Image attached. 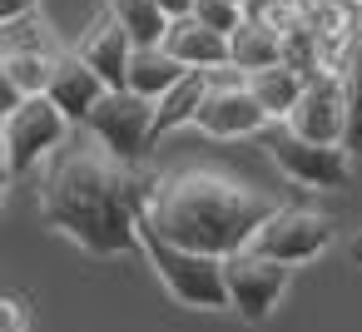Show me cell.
Returning a JSON list of instances; mask_svg holds the SVG:
<instances>
[{"instance_id": "52a82bcc", "label": "cell", "mask_w": 362, "mask_h": 332, "mask_svg": "<svg viewBox=\"0 0 362 332\" xmlns=\"http://www.w3.org/2000/svg\"><path fill=\"white\" fill-rule=\"evenodd\" d=\"M223 278H228V312H238L243 322H268L273 307L283 302V292L293 287V268L288 263H273L263 253H238L223 263Z\"/></svg>"}, {"instance_id": "4316f807", "label": "cell", "mask_w": 362, "mask_h": 332, "mask_svg": "<svg viewBox=\"0 0 362 332\" xmlns=\"http://www.w3.org/2000/svg\"><path fill=\"white\" fill-rule=\"evenodd\" d=\"M342 6H347L352 16H362V0H342Z\"/></svg>"}, {"instance_id": "5b68a950", "label": "cell", "mask_w": 362, "mask_h": 332, "mask_svg": "<svg viewBox=\"0 0 362 332\" xmlns=\"http://www.w3.org/2000/svg\"><path fill=\"white\" fill-rule=\"evenodd\" d=\"M154 114H159L154 100H139V95H129V90H110L105 105L90 114L85 134H90L110 159H119L124 169H144L149 149H159V144H154Z\"/></svg>"}, {"instance_id": "7c38bea8", "label": "cell", "mask_w": 362, "mask_h": 332, "mask_svg": "<svg viewBox=\"0 0 362 332\" xmlns=\"http://www.w3.org/2000/svg\"><path fill=\"white\" fill-rule=\"evenodd\" d=\"M105 95H110V85L75 55V45H70V55H60V65H55V80H50V90H45V100L75 124V129H85L90 124V114L105 105Z\"/></svg>"}, {"instance_id": "44dd1931", "label": "cell", "mask_w": 362, "mask_h": 332, "mask_svg": "<svg viewBox=\"0 0 362 332\" xmlns=\"http://www.w3.org/2000/svg\"><path fill=\"white\" fill-rule=\"evenodd\" d=\"M342 95H347V154L362 149V40L342 65Z\"/></svg>"}, {"instance_id": "277c9868", "label": "cell", "mask_w": 362, "mask_h": 332, "mask_svg": "<svg viewBox=\"0 0 362 332\" xmlns=\"http://www.w3.org/2000/svg\"><path fill=\"white\" fill-rule=\"evenodd\" d=\"M139 248L154 268V278L169 287L174 302L194 307V312H223L228 307V278H223V258L209 253H189L179 243H164L149 223H139Z\"/></svg>"}, {"instance_id": "9a60e30c", "label": "cell", "mask_w": 362, "mask_h": 332, "mask_svg": "<svg viewBox=\"0 0 362 332\" xmlns=\"http://www.w3.org/2000/svg\"><path fill=\"white\" fill-rule=\"evenodd\" d=\"M308 85H313V75H303V70H293V65H273V70H263V75L248 80L253 100L263 105V114H268L273 124H288V119L298 114Z\"/></svg>"}, {"instance_id": "7402d4cb", "label": "cell", "mask_w": 362, "mask_h": 332, "mask_svg": "<svg viewBox=\"0 0 362 332\" xmlns=\"http://www.w3.org/2000/svg\"><path fill=\"white\" fill-rule=\"evenodd\" d=\"M194 20L209 25V30H218V35H233V30L248 20V11L233 6V0H199V6H194Z\"/></svg>"}, {"instance_id": "83f0119b", "label": "cell", "mask_w": 362, "mask_h": 332, "mask_svg": "<svg viewBox=\"0 0 362 332\" xmlns=\"http://www.w3.org/2000/svg\"><path fill=\"white\" fill-rule=\"evenodd\" d=\"M233 6H243V11H248V6H253V0H233Z\"/></svg>"}, {"instance_id": "603a6c76", "label": "cell", "mask_w": 362, "mask_h": 332, "mask_svg": "<svg viewBox=\"0 0 362 332\" xmlns=\"http://www.w3.org/2000/svg\"><path fill=\"white\" fill-rule=\"evenodd\" d=\"M0 332H30V302L21 292L0 297Z\"/></svg>"}, {"instance_id": "cb8c5ba5", "label": "cell", "mask_w": 362, "mask_h": 332, "mask_svg": "<svg viewBox=\"0 0 362 332\" xmlns=\"http://www.w3.org/2000/svg\"><path fill=\"white\" fill-rule=\"evenodd\" d=\"M30 16H40V0H0V30H11Z\"/></svg>"}, {"instance_id": "5bb4252c", "label": "cell", "mask_w": 362, "mask_h": 332, "mask_svg": "<svg viewBox=\"0 0 362 332\" xmlns=\"http://www.w3.org/2000/svg\"><path fill=\"white\" fill-rule=\"evenodd\" d=\"M273 65H283V35H273V30L258 25V20H243V25L228 35V70H233L238 80H253V75H263V70H273Z\"/></svg>"}, {"instance_id": "6da1fadb", "label": "cell", "mask_w": 362, "mask_h": 332, "mask_svg": "<svg viewBox=\"0 0 362 332\" xmlns=\"http://www.w3.org/2000/svg\"><path fill=\"white\" fill-rule=\"evenodd\" d=\"M154 184H159L154 174L124 169L90 134L85 139L75 134L45 164L35 203L50 218V228H60L85 253L119 258V253L139 248V223H144V203H149Z\"/></svg>"}, {"instance_id": "ba28073f", "label": "cell", "mask_w": 362, "mask_h": 332, "mask_svg": "<svg viewBox=\"0 0 362 332\" xmlns=\"http://www.w3.org/2000/svg\"><path fill=\"white\" fill-rule=\"evenodd\" d=\"M268 159L278 164L283 179H293L298 189H347L352 184V154L347 149H327V144H308L293 129H278L268 139Z\"/></svg>"}, {"instance_id": "7a4b0ae2", "label": "cell", "mask_w": 362, "mask_h": 332, "mask_svg": "<svg viewBox=\"0 0 362 332\" xmlns=\"http://www.w3.org/2000/svg\"><path fill=\"white\" fill-rule=\"evenodd\" d=\"M278 213V198L223 174V169H179L164 174L144 203V223L189 253L238 258L253 248L258 228Z\"/></svg>"}, {"instance_id": "484cf974", "label": "cell", "mask_w": 362, "mask_h": 332, "mask_svg": "<svg viewBox=\"0 0 362 332\" xmlns=\"http://www.w3.org/2000/svg\"><path fill=\"white\" fill-rule=\"evenodd\" d=\"M347 263H352V268H362V233L347 243Z\"/></svg>"}, {"instance_id": "d6986e66", "label": "cell", "mask_w": 362, "mask_h": 332, "mask_svg": "<svg viewBox=\"0 0 362 332\" xmlns=\"http://www.w3.org/2000/svg\"><path fill=\"white\" fill-rule=\"evenodd\" d=\"M105 11L129 30V40L139 50L164 45V35H169V16L159 11V0H105Z\"/></svg>"}, {"instance_id": "ac0fdd59", "label": "cell", "mask_w": 362, "mask_h": 332, "mask_svg": "<svg viewBox=\"0 0 362 332\" xmlns=\"http://www.w3.org/2000/svg\"><path fill=\"white\" fill-rule=\"evenodd\" d=\"M70 55V50H65ZM60 55H25V50H0V70H6V85L16 100H35L50 90Z\"/></svg>"}, {"instance_id": "d4e9b609", "label": "cell", "mask_w": 362, "mask_h": 332, "mask_svg": "<svg viewBox=\"0 0 362 332\" xmlns=\"http://www.w3.org/2000/svg\"><path fill=\"white\" fill-rule=\"evenodd\" d=\"M194 6H199V0H159V11L169 16V25H174V20H189Z\"/></svg>"}, {"instance_id": "30bf717a", "label": "cell", "mask_w": 362, "mask_h": 332, "mask_svg": "<svg viewBox=\"0 0 362 332\" xmlns=\"http://www.w3.org/2000/svg\"><path fill=\"white\" fill-rule=\"evenodd\" d=\"M308 144H327V149H347V95H342V75H313L298 114L283 124Z\"/></svg>"}, {"instance_id": "e0dca14e", "label": "cell", "mask_w": 362, "mask_h": 332, "mask_svg": "<svg viewBox=\"0 0 362 332\" xmlns=\"http://www.w3.org/2000/svg\"><path fill=\"white\" fill-rule=\"evenodd\" d=\"M209 90H214V75H189L184 85H174V90L159 100V114H154V144H159L164 134H174V129H194V119H199Z\"/></svg>"}, {"instance_id": "ffe728a7", "label": "cell", "mask_w": 362, "mask_h": 332, "mask_svg": "<svg viewBox=\"0 0 362 332\" xmlns=\"http://www.w3.org/2000/svg\"><path fill=\"white\" fill-rule=\"evenodd\" d=\"M0 50H25V55H65L70 45L45 25V16H30V20H21V25H11L6 30V45Z\"/></svg>"}, {"instance_id": "9c48e42d", "label": "cell", "mask_w": 362, "mask_h": 332, "mask_svg": "<svg viewBox=\"0 0 362 332\" xmlns=\"http://www.w3.org/2000/svg\"><path fill=\"white\" fill-rule=\"evenodd\" d=\"M268 124H273V119H268L263 105L253 100L248 80H214L209 100H204V109H199V119H194V129L209 134V139H253V134H263Z\"/></svg>"}, {"instance_id": "2e32d148", "label": "cell", "mask_w": 362, "mask_h": 332, "mask_svg": "<svg viewBox=\"0 0 362 332\" xmlns=\"http://www.w3.org/2000/svg\"><path fill=\"white\" fill-rule=\"evenodd\" d=\"M194 70H184L164 45H149V50H134V65H129V95H139V100H164L174 85H184Z\"/></svg>"}, {"instance_id": "4fadbf2b", "label": "cell", "mask_w": 362, "mask_h": 332, "mask_svg": "<svg viewBox=\"0 0 362 332\" xmlns=\"http://www.w3.org/2000/svg\"><path fill=\"white\" fill-rule=\"evenodd\" d=\"M164 50H169L184 70H194V75H218V70H228V35H218V30L199 25L194 16L169 25Z\"/></svg>"}, {"instance_id": "3957f363", "label": "cell", "mask_w": 362, "mask_h": 332, "mask_svg": "<svg viewBox=\"0 0 362 332\" xmlns=\"http://www.w3.org/2000/svg\"><path fill=\"white\" fill-rule=\"evenodd\" d=\"M75 139V124L45 100H16L6 124H0V159H6V184H21L30 174H45V164Z\"/></svg>"}, {"instance_id": "8fae6325", "label": "cell", "mask_w": 362, "mask_h": 332, "mask_svg": "<svg viewBox=\"0 0 362 332\" xmlns=\"http://www.w3.org/2000/svg\"><path fill=\"white\" fill-rule=\"evenodd\" d=\"M134 50H139V45L129 40V30H124L110 11H105V16H100V20L80 35V40H75V55H80V60H85V65H90L105 85H110V90H129V65H134Z\"/></svg>"}, {"instance_id": "8992f818", "label": "cell", "mask_w": 362, "mask_h": 332, "mask_svg": "<svg viewBox=\"0 0 362 332\" xmlns=\"http://www.w3.org/2000/svg\"><path fill=\"white\" fill-rule=\"evenodd\" d=\"M332 243H337V223H332L327 213H317V208H278V213L258 228L253 253L298 268V263L322 258Z\"/></svg>"}]
</instances>
